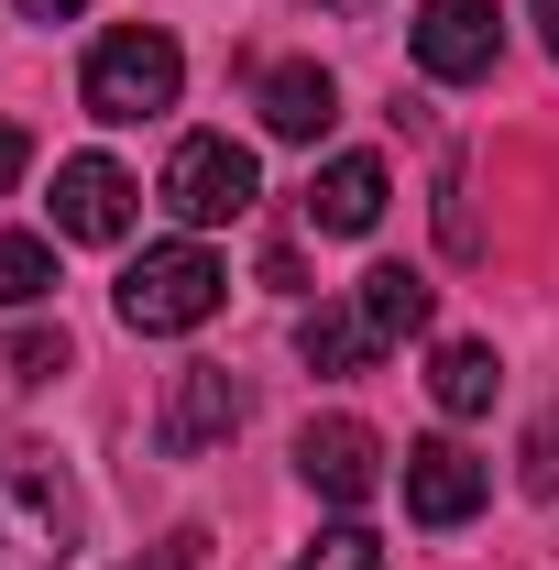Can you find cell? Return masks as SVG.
<instances>
[{"mask_svg": "<svg viewBox=\"0 0 559 570\" xmlns=\"http://www.w3.org/2000/svg\"><path fill=\"white\" fill-rule=\"evenodd\" d=\"M219 296H231V275H219L209 242H154V253L121 264V330H143V341H187V330L219 318Z\"/></svg>", "mask_w": 559, "mask_h": 570, "instance_id": "cell-1", "label": "cell"}, {"mask_svg": "<svg viewBox=\"0 0 559 570\" xmlns=\"http://www.w3.org/2000/svg\"><path fill=\"white\" fill-rule=\"evenodd\" d=\"M176 88H187V56H176V33H154V22L99 33V45H88V67H77L88 121H165V110H176Z\"/></svg>", "mask_w": 559, "mask_h": 570, "instance_id": "cell-2", "label": "cell"}, {"mask_svg": "<svg viewBox=\"0 0 559 570\" xmlns=\"http://www.w3.org/2000/svg\"><path fill=\"white\" fill-rule=\"evenodd\" d=\"M77 560V483L45 450H0V570H67Z\"/></svg>", "mask_w": 559, "mask_h": 570, "instance_id": "cell-3", "label": "cell"}, {"mask_svg": "<svg viewBox=\"0 0 559 570\" xmlns=\"http://www.w3.org/2000/svg\"><path fill=\"white\" fill-rule=\"evenodd\" d=\"M154 198L187 219V230H219V219H242L253 198H264V165H253L231 132H187L176 154H165V187H154Z\"/></svg>", "mask_w": 559, "mask_h": 570, "instance_id": "cell-4", "label": "cell"}, {"mask_svg": "<svg viewBox=\"0 0 559 570\" xmlns=\"http://www.w3.org/2000/svg\"><path fill=\"white\" fill-rule=\"evenodd\" d=\"M242 406H253V395H242L231 362H176V373H165V417H154V439H165L176 461H198V450H219V439L242 428Z\"/></svg>", "mask_w": 559, "mask_h": 570, "instance_id": "cell-5", "label": "cell"}, {"mask_svg": "<svg viewBox=\"0 0 559 570\" xmlns=\"http://www.w3.org/2000/svg\"><path fill=\"white\" fill-rule=\"evenodd\" d=\"M493 56H504L493 0H418V77L472 88V77H493Z\"/></svg>", "mask_w": 559, "mask_h": 570, "instance_id": "cell-6", "label": "cell"}, {"mask_svg": "<svg viewBox=\"0 0 559 570\" xmlns=\"http://www.w3.org/2000/svg\"><path fill=\"white\" fill-rule=\"evenodd\" d=\"M296 472H307V494H330V504H373L384 494V439L362 417H307L296 428Z\"/></svg>", "mask_w": 559, "mask_h": 570, "instance_id": "cell-7", "label": "cell"}, {"mask_svg": "<svg viewBox=\"0 0 559 570\" xmlns=\"http://www.w3.org/2000/svg\"><path fill=\"white\" fill-rule=\"evenodd\" d=\"M133 209H143V187L110 154H67V165H56V242H121Z\"/></svg>", "mask_w": 559, "mask_h": 570, "instance_id": "cell-8", "label": "cell"}, {"mask_svg": "<svg viewBox=\"0 0 559 570\" xmlns=\"http://www.w3.org/2000/svg\"><path fill=\"white\" fill-rule=\"evenodd\" d=\"M395 483H406V515H418V527H472L483 494H493V472L461 450V439H418Z\"/></svg>", "mask_w": 559, "mask_h": 570, "instance_id": "cell-9", "label": "cell"}, {"mask_svg": "<svg viewBox=\"0 0 559 570\" xmlns=\"http://www.w3.org/2000/svg\"><path fill=\"white\" fill-rule=\"evenodd\" d=\"M253 110H264V132H275V142H318L330 121H341V88H330L318 56H285V67L253 77Z\"/></svg>", "mask_w": 559, "mask_h": 570, "instance_id": "cell-10", "label": "cell"}, {"mask_svg": "<svg viewBox=\"0 0 559 570\" xmlns=\"http://www.w3.org/2000/svg\"><path fill=\"white\" fill-rule=\"evenodd\" d=\"M384 198H395V187H384V165H373V154H330V165H318V187H307V230L362 242V230L384 219Z\"/></svg>", "mask_w": 559, "mask_h": 570, "instance_id": "cell-11", "label": "cell"}, {"mask_svg": "<svg viewBox=\"0 0 559 570\" xmlns=\"http://www.w3.org/2000/svg\"><path fill=\"white\" fill-rule=\"evenodd\" d=\"M296 362H307V373H330V384H351V373H373V362H384V341H373V318H362V307H307V318H296Z\"/></svg>", "mask_w": 559, "mask_h": 570, "instance_id": "cell-12", "label": "cell"}, {"mask_svg": "<svg viewBox=\"0 0 559 570\" xmlns=\"http://www.w3.org/2000/svg\"><path fill=\"white\" fill-rule=\"evenodd\" d=\"M351 307H362V318H373V341L395 352V341H418L428 318H439V285H428L418 264H373V275H362V296H351Z\"/></svg>", "mask_w": 559, "mask_h": 570, "instance_id": "cell-13", "label": "cell"}, {"mask_svg": "<svg viewBox=\"0 0 559 570\" xmlns=\"http://www.w3.org/2000/svg\"><path fill=\"white\" fill-rule=\"evenodd\" d=\"M428 395H439L450 417H483L493 395H504V362H493V341H439V362H428Z\"/></svg>", "mask_w": 559, "mask_h": 570, "instance_id": "cell-14", "label": "cell"}, {"mask_svg": "<svg viewBox=\"0 0 559 570\" xmlns=\"http://www.w3.org/2000/svg\"><path fill=\"white\" fill-rule=\"evenodd\" d=\"M45 296H56V242L0 230V307H45Z\"/></svg>", "mask_w": 559, "mask_h": 570, "instance_id": "cell-15", "label": "cell"}, {"mask_svg": "<svg viewBox=\"0 0 559 570\" xmlns=\"http://www.w3.org/2000/svg\"><path fill=\"white\" fill-rule=\"evenodd\" d=\"M296 570H395V560H384L373 527H318V538L296 549Z\"/></svg>", "mask_w": 559, "mask_h": 570, "instance_id": "cell-16", "label": "cell"}, {"mask_svg": "<svg viewBox=\"0 0 559 570\" xmlns=\"http://www.w3.org/2000/svg\"><path fill=\"white\" fill-rule=\"evenodd\" d=\"M45 373H67V330H45V318H33V330H11V341H0V384H45Z\"/></svg>", "mask_w": 559, "mask_h": 570, "instance_id": "cell-17", "label": "cell"}, {"mask_svg": "<svg viewBox=\"0 0 559 570\" xmlns=\"http://www.w3.org/2000/svg\"><path fill=\"white\" fill-rule=\"evenodd\" d=\"M516 461H527V494L559 504V406H538V428H527V450H516Z\"/></svg>", "mask_w": 559, "mask_h": 570, "instance_id": "cell-18", "label": "cell"}, {"mask_svg": "<svg viewBox=\"0 0 559 570\" xmlns=\"http://www.w3.org/2000/svg\"><path fill=\"white\" fill-rule=\"evenodd\" d=\"M22 165H33V132H22V121H0V198L22 187Z\"/></svg>", "mask_w": 559, "mask_h": 570, "instance_id": "cell-19", "label": "cell"}, {"mask_svg": "<svg viewBox=\"0 0 559 570\" xmlns=\"http://www.w3.org/2000/svg\"><path fill=\"white\" fill-rule=\"evenodd\" d=\"M527 11H538V45L559 56V0H527Z\"/></svg>", "mask_w": 559, "mask_h": 570, "instance_id": "cell-20", "label": "cell"}, {"mask_svg": "<svg viewBox=\"0 0 559 570\" xmlns=\"http://www.w3.org/2000/svg\"><path fill=\"white\" fill-rule=\"evenodd\" d=\"M22 11H33V22H67V11H88V0H22Z\"/></svg>", "mask_w": 559, "mask_h": 570, "instance_id": "cell-21", "label": "cell"}, {"mask_svg": "<svg viewBox=\"0 0 559 570\" xmlns=\"http://www.w3.org/2000/svg\"><path fill=\"white\" fill-rule=\"evenodd\" d=\"M318 11H341V22H362V11H373V0H318Z\"/></svg>", "mask_w": 559, "mask_h": 570, "instance_id": "cell-22", "label": "cell"}]
</instances>
